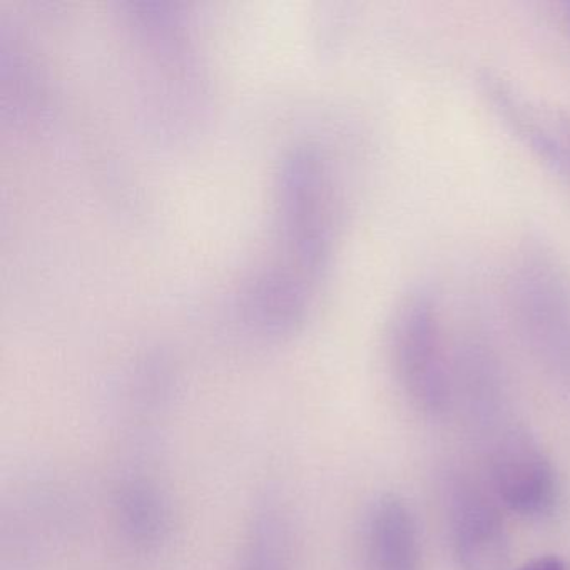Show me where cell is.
Listing matches in <instances>:
<instances>
[{
    "instance_id": "obj_10",
    "label": "cell",
    "mask_w": 570,
    "mask_h": 570,
    "mask_svg": "<svg viewBox=\"0 0 570 570\" xmlns=\"http://www.w3.org/2000/svg\"><path fill=\"white\" fill-rule=\"evenodd\" d=\"M562 8H563V22H566L567 32H569V36H570V2H566V4H563Z\"/></svg>"
},
{
    "instance_id": "obj_8",
    "label": "cell",
    "mask_w": 570,
    "mask_h": 570,
    "mask_svg": "<svg viewBox=\"0 0 570 570\" xmlns=\"http://www.w3.org/2000/svg\"><path fill=\"white\" fill-rule=\"evenodd\" d=\"M119 525L138 550H155L166 542L171 529V505L158 480L129 472L118 485Z\"/></svg>"
},
{
    "instance_id": "obj_1",
    "label": "cell",
    "mask_w": 570,
    "mask_h": 570,
    "mask_svg": "<svg viewBox=\"0 0 570 570\" xmlns=\"http://www.w3.org/2000/svg\"><path fill=\"white\" fill-rule=\"evenodd\" d=\"M517 332L547 373L570 389V278L552 249L529 243L509 276Z\"/></svg>"
},
{
    "instance_id": "obj_7",
    "label": "cell",
    "mask_w": 570,
    "mask_h": 570,
    "mask_svg": "<svg viewBox=\"0 0 570 570\" xmlns=\"http://www.w3.org/2000/svg\"><path fill=\"white\" fill-rule=\"evenodd\" d=\"M292 569V513L278 490L268 489L253 503L236 570Z\"/></svg>"
},
{
    "instance_id": "obj_2",
    "label": "cell",
    "mask_w": 570,
    "mask_h": 570,
    "mask_svg": "<svg viewBox=\"0 0 570 570\" xmlns=\"http://www.w3.org/2000/svg\"><path fill=\"white\" fill-rule=\"evenodd\" d=\"M389 352L393 375L413 410L429 419L445 415L453 376L442 308L432 289L416 286L403 296L390 323Z\"/></svg>"
},
{
    "instance_id": "obj_9",
    "label": "cell",
    "mask_w": 570,
    "mask_h": 570,
    "mask_svg": "<svg viewBox=\"0 0 570 570\" xmlns=\"http://www.w3.org/2000/svg\"><path fill=\"white\" fill-rule=\"evenodd\" d=\"M517 570H569L566 560L559 556H540L529 560Z\"/></svg>"
},
{
    "instance_id": "obj_6",
    "label": "cell",
    "mask_w": 570,
    "mask_h": 570,
    "mask_svg": "<svg viewBox=\"0 0 570 570\" xmlns=\"http://www.w3.org/2000/svg\"><path fill=\"white\" fill-rule=\"evenodd\" d=\"M362 542L365 570H420L415 515L396 493H383L370 503Z\"/></svg>"
},
{
    "instance_id": "obj_4",
    "label": "cell",
    "mask_w": 570,
    "mask_h": 570,
    "mask_svg": "<svg viewBox=\"0 0 570 570\" xmlns=\"http://www.w3.org/2000/svg\"><path fill=\"white\" fill-rule=\"evenodd\" d=\"M490 480L499 503L523 519H543L556 510L559 475L552 460L527 430H509L490 456Z\"/></svg>"
},
{
    "instance_id": "obj_5",
    "label": "cell",
    "mask_w": 570,
    "mask_h": 570,
    "mask_svg": "<svg viewBox=\"0 0 570 570\" xmlns=\"http://www.w3.org/2000/svg\"><path fill=\"white\" fill-rule=\"evenodd\" d=\"M450 535L460 570H509L510 539L499 503L460 482L450 495Z\"/></svg>"
},
{
    "instance_id": "obj_3",
    "label": "cell",
    "mask_w": 570,
    "mask_h": 570,
    "mask_svg": "<svg viewBox=\"0 0 570 570\" xmlns=\"http://www.w3.org/2000/svg\"><path fill=\"white\" fill-rule=\"evenodd\" d=\"M483 98L517 141L570 188V112L533 99L495 72L480 78Z\"/></svg>"
}]
</instances>
